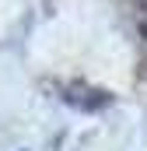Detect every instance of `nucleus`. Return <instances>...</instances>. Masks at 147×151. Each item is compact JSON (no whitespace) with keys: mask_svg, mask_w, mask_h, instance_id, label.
<instances>
[{"mask_svg":"<svg viewBox=\"0 0 147 151\" xmlns=\"http://www.w3.org/2000/svg\"><path fill=\"white\" fill-rule=\"evenodd\" d=\"M140 28H144V42H147V0L140 4Z\"/></svg>","mask_w":147,"mask_h":151,"instance_id":"f257e3e1","label":"nucleus"}]
</instances>
